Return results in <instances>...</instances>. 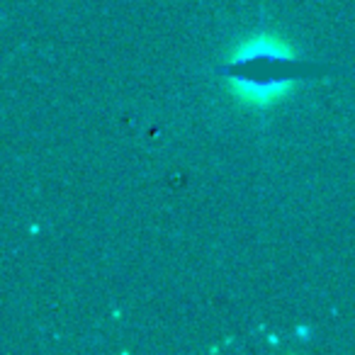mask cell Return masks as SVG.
Wrapping results in <instances>:
<instances>
[{"mask_svg": "<svg viewBox=\"0 0 355 355\" xmlns=\"http://www.w3.org/2000/svg\"><path fill=\"white\" fill-rule=\"evenodd\" d=\"M219 73L243 105L268 107L287 95L297 80L314 71L297 59L287 42L277 40L275 35H258L241 42Z\"/></svg>", "mask_w": 355, "mask_h": 355, "instance_id": "6da1fadb", "label": "cell"}]
</instances>
